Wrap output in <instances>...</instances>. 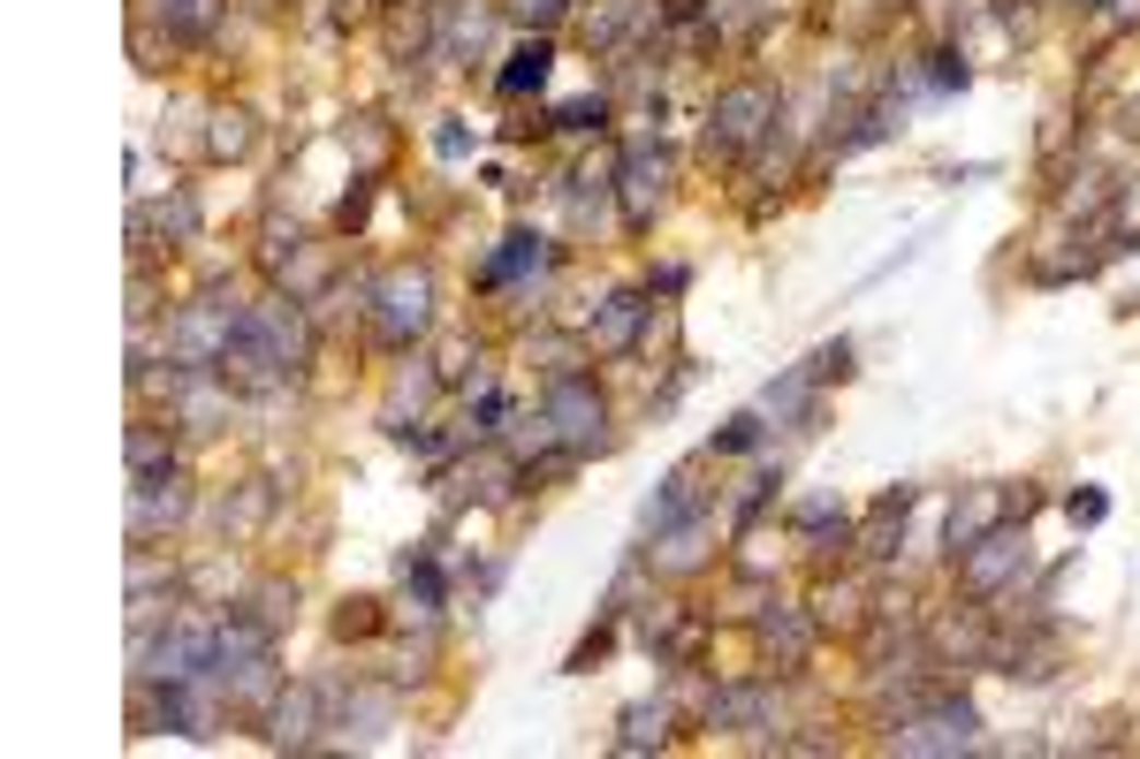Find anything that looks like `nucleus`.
<instances>
[{
    "label": "nucleus",
    "instance_id": "nucleus-1",
    "mask_svg": "<svg viewBox=\"0 0 1140 759\" xmlns=\"http://www.w3.org/2000/svg\"><path fill=\"white\" fill-rule=\"evenodd\" d=\"M548 76V46H525L509 69H502V92H525V84H540Z\"/></svg>",
    "mask_w": 1140,
    "mask_h": 759
}]
</instances>
